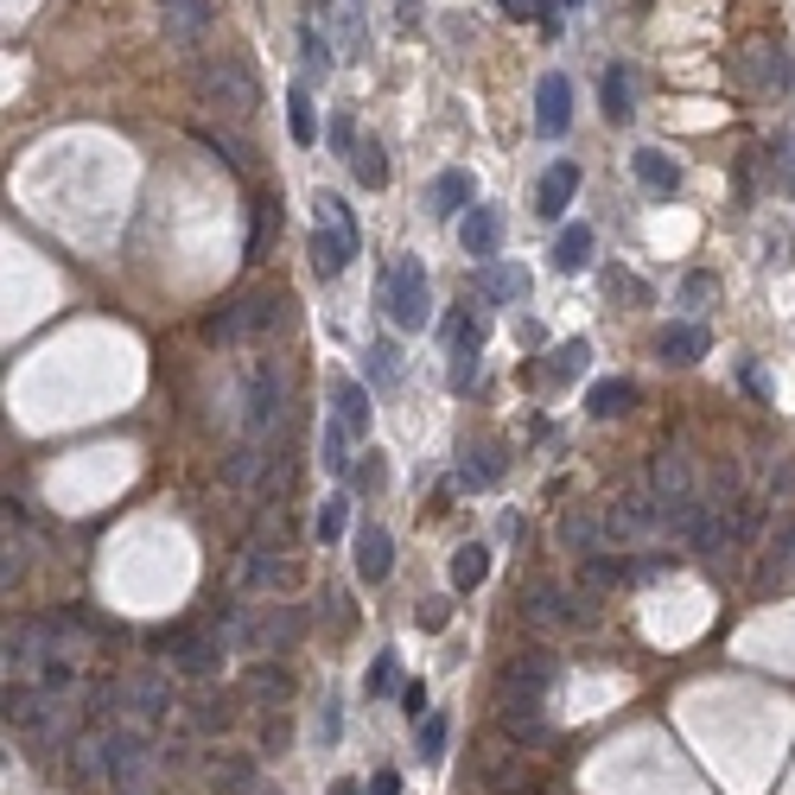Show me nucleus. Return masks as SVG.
Segmentation results:
<instances>
[{
  "instance_id": "f257e3e1",
  "label": "nucleus",
  "mask_w": 795,
  "mask_h": 795,
  "mask_svg": "<svg viewBox=\"0 0 795 795\" xmlns=\"http://www.w3.org/2000/svg\"><path fill=\"white\" fill-rule=\"evenodd\" d=\"M191 90H198V103H205L210 115H223V122H249V115L261 108V83H255V71H249L242 57H230V52L198 57V71H191Z\"/></svg>"
},
{
  "instance_id": "f03ea898",
  "label": "nucleus",
  "mask_w": 795,
  "mask_h": 795,
  "mask_svg": "<svg viewBox=\"0 0 795 795\" xmlns=\"http://www.w3.org/2000/svg\"><path fill=\"white\" fill-rule=\"evenodd\" d=\"M357 217H351V205L337 198V191H318V223H312V242H306V255H312V274L318 281H337L351 261H357Z\"/></svg>"
},
{
  "instance_id": "7ed1b4c3",
  "label": "nucleus",
  "mask_w": 795,
  "mask_h": 795,
  "mask_svg": "<svg viewBox=\"0 0 795 795\" xmlns=\"http://www.w3.org/2000/svg\"><path fill=\"white\" fill-rule=\"evenodd\" d=\"M103 744H108V783H115V795H154V744H147V732L115 725V732H103Z\"/></svg>"
},
{
  "instance_id": "20e7f679",
  "label": "nucleus",
  "mask_w": 795,
  "mask_h": 795,
  "mask_svg": "<svg viewBox=\"0 0 795 795\" xmlns=\"http://www.w3.org/2000/svg\"><path fill=\"white\" fill-rule=\"evenodd\" d=\"M383 306H388V318H395L401 332H420V325L433 318V306H427V268H420V255H401L395 268H383Z\"/></svg>"
},
{
  "instance_id": "39448f33",
  "label": "nucleus",
  "mask_w": 795,
  "mask_h": 795,
  "mask_svg": "<svg viewBox=\"0 0 795 795\" xmlns=\"http://www.w3.org/2000/svg\"><path fill=\"white\" fill-rule=\"evenodd\" d=\"M605 529H611V541H624V547H642V541H656L668 529V503L662 496H617L611 515H605Z\"/></svg>"
},
{
  "instance_id": "423d86ee",
  "label": "nucleus",
  "mask_w": 795,
  "mask_h": 795,
  "mask_svg": "<svg viewBox=\"0 0 795 795\" xmlns=\"http://www.w3.org/2000/svg\"><path fill=\"white\" fill-rule=\"evenodd\" d=\"M286 427V376L274 363H255L249 376V439H268Z\"/></svg>"
},
{
  "instance_id": "0eeeda50",
  "label": "nucleus",
  "mask_w": 795,
  "mask_h": 795,
  "mask_svg": "<svg viewBox=\"0 0 795 795\" xmlns=\"http://www.w3.org/2000/svg\"><path fill=\"white\" fill-rule=\"evenodd\" d=\"M159 27H166V45H179V52L205 45V32H210V0H159Z\"/></svg>"
},
{
  "instance_id": "6e6552de",
  "label": "nucleus",
  "mask_w": 795,
  "mask_h": 795,
  "mask_svg": "<svg viewBox=\"0 0 795 795\" xmlns=\"http://www.w3.org/2000/svg\"><path fill=\"white\" fill-rule=\"evenodd\" d=\"M566 122H573V83H566L561 71H547L535 90V128L547 134V140H561Z\"/></svg>"
},
{
  "instance_id": "1a4fd4ad",
  "label": "nucleus",
  "mask_w": 795,
  "mask_h": 795,
  "mask_svg": "<svg viewBox=\"0 0 795 795\" xmlns=\"http://www.w3.org/2000/svg\"><path fill=\"white\" fill-rule=\"evenodd\" d=\"M388 573H395V541H388L383 522H363L357 529V579L363 586H383Z\"/></svg>"
},
{
  "instance_id": "9d476101",
  "label": "nucleus",
  "mask_w": 795,
  "mask_h": 795,
  "mask_svg": "<svg viewBox=\"0 0 795 795\" xmlns=\"http://www.w3.org/2000/svg\"><path fill=\"white\" fill-rule=\"evenodd\" d=\"M744 77L757 83V90H789L795 83L789 45H744Z\"/></svg>"
},
{
  "instance_id": "9b49d317",
  "label": "nucleus",
  "mask_w": 795,
  "mask_h": 795,
  "mask_svg": "<svg viewBox=\"0 0 795 795\" xmlns=\"http://www.w3.org/2000/svg\"><path fill=\"white\" fill-rule=\"evenodd\" d=\"M573 191H579V166H573V159H554V166L541 172V185H535V210L541 217H566Z\"/></svg>"
},
{
  "instance_id": "f8f14e48",
  "label": "nucleus",
  "mask_w": 795,
  "mask_h": 795,
  "mask_svg": "<svg viewBox=\"0 0 795 795\" xmlns=\"http://www.w3.org/2000/svg\"><path fill=\"white\" fill-rule=\"evenodd\" d=\"M122 707H134V719H159L172 713V688L159 681V674H134V681H122V688H108Z\"/></svg>"
},
{
  "instance_id": "ddd939ff",
  "label": "nucleus",
  "mask_w": 795,
  "mask_h": 795,
  "mask_svg": "<svg viewBox=\"0 0 795 795\" xmlns=\"http://www.w3.org/2000/svg\"><path fill=\"white\" fill-rule=\"evenodd\" d=\"M503 732H510L515 744H547V719H541V700H529V693H522V700H515L510 688H503Z\"/></svg>"
},
{
  "instance_id": "4468645a",
  "label": "nucleus",
  "mask_w": 795,
  "mask_h": 795,
  "mask_svg": "<svg viewBox=\"0 0 795 795\" xmlns=\"http://www.w3.org/2000/svg\"><path fill=\"white\" fill-rule=\"evenodd\" d=\"M459 242H464V255L490 261L496 255V242H503V217H496L490 205H471L464 210V223H459Z\"/></svg>"
},
{
  "instance_id": "2eb2a0df",
  "label": "nucleus",
  "mask_w": 795,
  "mask_h": 795,
  "mask_svg": "<svg viewBox=\"0 0 795 795\" xmlns=\"http://www.w3.org/2000/svg\"><path fill=\"white\" fill-rule=\"evenodd\" d=\"M707 325H693V318H681V325H662V337H656V357L662 363H700L707 357Z\"/></svg>"
},
{
  "instance_id": "dca6fc26",
  "label": "nucleus",
  "mask_w": 795,
  "mask_h": 795,
  "mask_svg": "<svg viewBox=\"0 0 795 795\" xmlns=\"http://www.w3.org/2000/svg\"><path fill=\"white\" fill-rule=\"evenodd\" d=\"M554 674H561V668H554V656H515L510 662V674H503V688L510 693H529V700H541V693L554 688Z\"/></svg>"
},
{
  "instance_id": "f3484780",
  "label": "nucleus",
  "mask_w": 795,
  "mask_h": 795,
  "mask_svg": "<svg viewBox=\"0 0 795 795\" xmlns=\"http://www.w3.org/2000/svg\"><path fill=\"white\" fill-rule=\"evenodd\" d=\"M515 605H522V617H529V624H566V592L554 586V579H529Z\"/></svg>"
},
{
  "instance_id": "a211bd4d",
  "label": "nucleus",
  "mask_w": 795,
  "mask_h": 795,
  "mask_svg": "<svg viewBox=\"0 0 795 795\" xmlns=\"http://www.w3.org/2000/svg\"><path fill=\"white\" fill-rule=\"evenodd\" d=\"M649 484H656V496H662V503H681V496H693V464L681 459V452H656Z\"/></svg>"
},
{
  "instance_id": "6ab92c4d",
  "label": "nucleus",
  "mask_w": 795,
  "mask_h": 795,
  "mask_svg": "<svg viewBox=\"0 0 795 795\" xmlns=\"http://www.w3.org/2000/svg\"><path fill=\"white\" fill-rule=\"evenodd\" d=\"M478 293L496 300V306H515V300H529V268H515V261L484 268V274H478Z\"/></svg>"
},
{
  "instance_id": "aec40b11",
  "label": "nucleus",
  "mask_w": 795,
  "mask_h": 795,
  "mask_svg": "<svg viewBox=\"0 0 795 795\" xmlns=\"http://www.w3.org/2000/svg\"><path fill=\"white\" fill-rule=\"evenodd\" d=\"M579 579H586V592H611V586H630V579H637V566L611 561V554L598 547V554H586V561H579Z\"/></svg>"
},
{
  "instance_id": "412c9836",
  "label": "nucleus",
  "mask_w": 795,
  "mask_h": 795,
  "mask_svg": "<svg viewBox=\"0 0 795 795\" xmlns=\"http://www.w3.org/2000/svg\"><path fill=\"white\" fill-rule=\"evenodd\" d=\"M427 198H433V217H459V210L471 205V172H459V166H452V172H439Z\"/></svg>"
},
{
  "instance_id": "4be33fe9",
  "label": "nucleus",
  "mask_w": 795,
  "mask_h": 795,
  "mask_svg": "<svg viewBox=\"0 0 795 795\" xmlns=\"http://www.w3.org/2000/svg\"><path fill=\"white\" fill-rule=\"evenodd\" d=\"M707 515H713L707 496H681V503H668V535H674V541H700Z\"/></svg>"
},
{
  "instance_id": "5701e85b",
  "label": "nucleus",
  "mask_w": 795,
  "mask_h": 795,
  "mask_svg": "<svg viewBox=\"0 0 795 795\" xmlns=\"http://www.w3.org/2000/svg\"><path fill=\"white\" fill-rule=\"evenodd\" d=\"M496 478H503V459H496V446H478V452L464 446L459 484H464V490H490V484H496Z\"/></svg>"
},
{
  "instance_id": "b1692460",
  "label": "nucleus",
  "mask_w": 795,
  "mask_h": 795,
  "mask_svg": "<svg viewBox=\"0 0 795 795\" xmlns=\"http://www.w3.org/2000/svg\"><path fill=\"white\" fill-rule=\"evenodd\" d=\"M561 547H573L579 561L598 554V515H592V510H566L561 515Z\"/></svg>"
},
{
  "instance_id": "393cba45",
  "label": "nucleus",
  "mask_w": 795,
  "mask_h": 795,
  "mask_svg": "<svg viewBox=\"0 0 795 795\" xmlns=\"http://www.w3.org/2000/svg\"><path fill=\"white\" fill-rule=\"evenodd\" d=\"M554 268H561V274H579V268H592V230H586V223L561 230V242H554Z\"/></svg>"
},
{
  "instance_id": "a878e982",
  "label": "nucleus",
  "mask_w": 795,
  "mask_h": 795,
  "mask_svg": "<svg viewBox=\"0 0 795 795\" xmlns=\"http://www.w3.org/2000/svg\"><path fill=\"white\" fill-rule=\"evenodd\" d=\"M242 332H255L249 300H236V306H223V312H210V318H205V337H210V344H236Z\"/></svg>"
},
{
  "instance_id": "bb28decb",
  "label": "nucleus",
  "mask_w": 795,
  "mask_h": 795,
  "mask_svg": "<svg viewBox=\"0 0 795 795\" xmlns=\"http://www.w3.org/2000/svg\"><path fill=\"white\" fill-rule=\"evenodd\" d=\"M490 579V554L478 547V541H464V547H452V586L471 592V586H484Z\"/></svg>"
},
{
  "instance_id": "cd10ccee",
  "label": "nucleus",
  "mask_w": 795,
  "mask_h": 795,
  "mask_svg": "<svg viewBox=\"0 0 795 795\" xmlns=\"http://www.w3.org/2000/svg\"><path fill=\"white\" fill-rule=\"evenodd\" d=\"M630 166H637V179L649 185V191H674V185H681V172H674V159H668L662 147H642Z\"/></svg>"
},
{
  "instance_id": "c85d7f7f",
  "label": "nucleus",
  "mask_w": 795,
  "mask_h": 795,
  "mask_svg": "<svg viewBox=\"0 0 795 795\" xmlns=\"http://www.w3.org/2000/svg\"><path fill=\"white\" fill-rule=\"evenodd\" d=\"M261 464H268V459H261V439H242L230 459H223V484H230V490H249Z\"/></svg>"
},
{
  "instance_id": "c756f323",
  "label": "nucleus",
  "mask_w": 795,
  "mask_h": 795,
  "mask_svg": "<svg viewBox=\"0 0 795 795\" xmlns=\"http://www.w3.org/2000/svg\"><path fill=\"white\" fill-rule=\"evenodd\" d=\"M286 134H293L300 147H312V140H318V122H312V96H306V83H293V90H286Z\"/></svg>"
},
{
  "instance_id": "7c9ffc66",
  "label": "nucleus",
  "mask_w": 795,
  "mask_h": 795,
  "mask_svg": "<svg viewBox=\"0 0 795 795\" xmlns=\"http://www.w3.org/2000/svg\"><path fill=\"white\" fill-rule=\"evenodd\" d=\"M630 401H637V388L624 383V376H611V383H598V388L586 395V408L598 414V420H617V414L630 408Z\"/></svg>"
},
{
  "instance_id": "2f4dec72",
  "label": "nucleus",
  "mask_w": 795,
  "mask_h": 795,
  "mask_svg": "<svg viewBox=\"0 0 795 795\" xmlns=\"http://www.w3.org/2000/svg\"><path fill=\"white\" fill-rule=\"evenodd\" d=\"M332 401H337V420H344L351 433H363V427H369V388H363V383H337Z\"/></svg>"
},
{
  "instance_id": "473e14b6",
  "label": "nucleus",
  "mask_w": 795,
  "mask_h": 795,
  "mask_svg": "<svg viewBox=\"0 0 795 795\" xmlns=\"http://www.w3.org/2000/svg\"><path fill=\"white\" fill-rule=\"evenodd\" d=\"M351 172H357V185H369V191H383L388 185V159L376 140H357V154H351Z\"/></svg>"
},
{
  "instance_id": "72a5a7b5",
  "label": "nucleus",
  "mask_w": 795,
  "mask_h": 795,
  "mask_svg": "<svg viewBox=\"0 0 795 795\" xmlns=\"http://www.w3.org/2000/svg\"><path fill=\"white\" fill-rule=\"evenodd\" d=\"M630 77H624V64H611L605 71V122H630Z\"/></svg>"
},
{
  "instance_id": "f704fd0d",
  "label": "nucleus",
  "mask_w": 795,
  "mask_h": 795,
  "mask_svg": "<svg viewBox=\"0 0 795 795\" xmlns=\"http://www.w3.org/2000/svg\"><path fill=\"white\" fill-rule=\"evenodd\" d=\"M725 522H732V541H757V529H764V503H757V496H739V503H732V510H725Z\"/></svg>"
},
{
  "instance_id": "c9c22d12",
  "label": "nucleus",
  "mask_w": 795,
  "mask_h": 795,
  "mask_svg": "<svg viewBox=\"0 0 795 795\" xmlns=\"http://www.w3.org/2000/svg\"><path fill=\"white\" fill-rule=\"evenodd\" d=\"M369 383H376V388L401 383V351H395L388 337H383V344H369Z\"/></svg>"
},
{
  "instance_id": "e433bc0d",
  "label": "nucleus",
  "mask_w": 795,
  "mask_h": 795,
  "mask_svg": "<svg viewBox=\"0 0 795 795\" xmlns=\"http://www.w3.org/2000/svg\"><path fill=\"white\" fill-rule=\"evenodd\" d=\"M586 363H592V344H586V337H573V344H561V351H554L547 376H554V383H566V376H579Z\"/></svg>"
},
{
  "instance_id": "4c0bfd02",
  "label": "nucleus",
  "mask_w": 795,
  "mask_h": 795,
  "mask_svg": "<svg viewBox=\"0 0 795 795\" xmlns=\"http://www.w3.org/2000/svg\"><path fill=\"white\" fill-rule=\"evenodd\" d=\"M789 573H795V522H783L770 541V579H789Z\"/></svg>"
},
{
  "instance_id": "58836bf2",
  "label": "nucleus",
  "mask_w": 795,
  "mask_h": 795,
  "mask_svg": "<svg viewBox=\"0 0 795 795\" xmlns=\"http://www.w3.org/2000/svg\"><path fill=\"white\" fill-rule=\"evenodd\" d=\"M325 471H351V427L344 420L325 427Z\"/></svg>"
},
{
  "instance_id": "ea45409f",
  "label": "nucleus",
  "mask_w": 795,
  "mask_h": 795,
  "mask_svg": "<svg viewBox=\"0 0 795 795\" xmlns=\"http://www.w3.org/2000/svg\"><path fill=\"white\" fill-rule=\"evenodd\" d=\"M351 484H357V490H383V484H388V464H383V452H376V446H369V452L351 464Z\"/></svg>"
},
{
  "instance_id": "a19ab883",
  "label": "nucleus",
  "mask_w": 795,
  "mask_h": 795,
  "mask_svg": "<svg viewBox=\"0 0 795 795\" xmlns=\"http://www.w3.org/2000/svg\"><path fill=\"white\" fill-rule=\"evenodd\" d=\"M293 637H300V624H293L286 611H274V617H261L255 624V642H268V649H286Z\"/></svg>"
},
{
  "instance_id": "79ce46f5",
  "label": "nucleus",
  "mask_w": 795,
  "mask_h": 795,
  "mask_svg": "<svg viewBox=\"0 0 795 795\" xmlns=\"http://www.w3.org/2000/svg\"><path fill=\"white\" fill-rule=\"evenodd\" d=\"M300 57H306V71H332V45H325V32H312V27H300Z\"/></svg>"
},
{
  "instance_id": "37998d69",
  "label": "nucleus",
  "mask_w": 795,
  "mask_h": 795,
  "mask_svg": "<svg viewBox=\"0 0 795 795\" xmlns=\"http://www.w3.org/2000/svg\"><path fill=\"white\" fill-rule=\"evenodd\" d=\"M198 140H205V147H217V154L230 159V166H249V147H242L236 134H223V128H198Z\"/></svg>"
},
{
  "instance_id": "c03bdc74",
  "label": "nucleus",
  "mask_w": 795,
  "mask_h": 795,
  "mask_svg": "<svg viewBox=\"0 0 795 795\" xmlns=\"http://www.w3.org/2000/svg\"><path fill=\"white\" fill-rule=\"evenodd\" d=\"M439 751H446V713H427V719H420V757L433 764Z\"/></svg>"
},
{
  "instance_id": "a18cd8bd",
  "label": "nucleus",
  "mask_w": 795,
  "mask_h": 795,
  "mask_svg": "<svg viewBox=\"0 0 795 795\" xmlns=\"http://www.w3.org/2000/svg\"><path fill=\"white\" fill-rule=\"evenodd\" d=\"M217 783H223V789H255V764H249V757H223Z\"/></svg>"
},
{
  "instance_id": "49530a36",
  "label": "nucleus",
  "mask_w": 795,
  "mask_h": 795,
  "mask_svg": "<svg viewBox=\"0 0 795 795\" xmlns=\"http://www.w3.org/2000/svg\"><path fill=\"white\" fill-rule=\"evenodd\" d=\"M337 535H344V496L318 503V541H337Z\"/></svg>"
},
{
  "instance_id": "de8ad7c7",
  "label": "nucleus",
  "mask_w": 795,
  "mask_h": 795,
  "mask_svg": "<svg viewBox=\"0 0 795 795\" xmlns=\"http://www.w3.org/2000/svg\"><path fill=\"white\" fill-rule=\"evenodd\" d=\"M249 693H274V700H286V674L281 668H249Z\"/></svg>"
},
{
  "instance_id": "09e8293b",
  "label": "nucleus",
  "mask_w": 795,
  "mask_h": 795,
  "mask_svg": "<svg viewBox=\"0 0 795 795\" xmlns=\"http://www.w3.org/2000/svg\"><path fill=\"white\" fill-rule=\"evenodd\" d=\"M414 624H420V630H446V624H452V605H446V598H427V605L414 611Z\"/></svg>"
},
{
  "instance_id": "8fccbe9b",
  "label": "nucleus",
  "mask_w": 795,
  "mask_h": 795,
  "mask_svg": "<svg viewBox=\"0 0 795 795\" xmlns=\"http://www.w3.org/2000/svg\"><path fill=\"white\" fill-rule=\"evenodd\" d=\"M713 300V274H688L681 281V306H707Z\"/></svg>"
},
{
  "instance_id": "3c124183",
  "label": "nucleus",
  "mask_w": 795,
  "mask_h": 795,
  "mask_svg": "<svg viewBox=\"0 0 795 795\" xmlns=\"http://www.w3.org/2000/svg\"><path fill=\"white\" fill-rule=\"evenodd\" d=\"M369 693H395V656H376V662H369Z\"/></svg>"
},
{
  "instance_id": "603ef678",
  "label": "nucleus",
  "mask_w": 795,
  "mask_h": 795,
  "mask_svg": "<svg viewBox=\"0 0 795 795\" xmlns=\"http://www.w3.org/2000/svg\"><path fill=\"white\" fill-rule=\"evenodd\" d=\"M503 13H515V20H529V13L554 20V0H503Z\"/></svg>"
},
{
  "instance_id": "864d4df0",
  "label": "nucleus",
  "mask_w": 795,
  "mask_h": 795,
  "mask_svg": "<svg viewBox=\"0 0 795 795\" xmlns=\"http://www.w3.org/2000/svg\"><path fill=\"white\" fill-rule=\"evenodd\" d=\"M332 147L337 154H357V128H351V115H337L332 122Z\"/></svg>"
},
{
  "instance_id": "5fc2aeb1",
  "label": "nucleus",
  "mask_w": 795,
  "mask_h": 795,
  "mask_svg": "<svg viewBox=\"0 0 795 795\" xmlns=\"http://www.w3.org/2000/svg\"><path fill=\"white\" fill-rule=\"evenodd\" d=\"M369 795H401V776H395V770H376V776H369Z\"/></svg>"
},
{
  "instance_id": "6e6d98bb",
  "label": "nucleus",
  "mask_w": 795,
  "mask_h": 795,
  "mask_svg": "<svg viewBox=\"0 0 795 795\" xmlns=\"http://www.w3.org/2000/svg\"><path fill=\"white\" fill-rule=\"evenodd\" d=\"M401 700H408V713H414V725H420V719H427V688H420V681H414L408 693H401Z\"/></svg>"
},
{
  "instance_id": "4d7b16f0",
  "label": "nucleus",
  "mask_w": 795,
  "mask_h": 795,
  "mask_svg": "<svg viewBox=\"0 0 795 795\" xmlns=\"http://www.w3.org/2000/svg\"><path fill=\"white\" fill-rule=\"evenodd\" d=\"M611 293H617V300H642V281H630V274H611Z\"/></svg>"
},
{
  "instance_id": "13d9d810",
  "label": "nucleus",
  "mask_w": 795,
  "mask_h": 795,
  "mask_svg": "<svg viewBox=\"0 0 795 795\" xmlns=\"http://www.w3.org/2000/svg\"><path fill=\"white\" fill-rule=\"evenodd\" d=\"M332 795H357V783H337V789Z\"/></svg>"
},
{
  "instance_id": "bf43d9fd",
  "label": "nucleus",
  "mask_w": 795,
  "mask_h": 795,
  "mask_svg": "<svg viewBox=\"0 0 795 795\" xmlns=\"http://www.w3.org/2000/svg\"><path fill=\"white\" fill-rule=\"evenodd\" d=\"M249 795H281V789H274V783H268V789H249Z\"/></svg>"
},
{
  "instance_id": "052dcab7",
  "label": "nucleus",
  "mask_w": 795,
  "mask_h": 795,
  "mask_svg": "<svg viewBox=\"0 0 795 795\" xmlns=\"http://www.w3.org/2000/svg\"><path fill=\"white\" fill-rule=\"evenodd\" d=\"M312 7H318V13H325V7H332V0H312Z\"/></svg>"
},
{
  "instance_id": "680f3d73",
  "label": "nucleus",
  "mask_w": 795,
  "mask_h": 795,
  "mask_svg": "<svg viewBox=\"0 0 795 795\" xmlns=\"http://www.w3.org/2000/svg\"><path fill=\"white\" fill-rule=\"evenodd\" d=\"M566 7H579V0H566Z\"/></svg>"
}]
</instances>
